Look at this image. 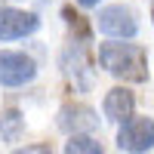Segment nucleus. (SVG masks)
<instances>
[{"label": "nucleus", "mask_w": 154, "mask_h": 154, "mask_svg": "<svg viewBox=\"0 0 154 154\" xmlns=\"http://www.w3.org/2000/svg\"><path fill=\"white\" fill-rule=\"evenodd\" d=\"M99 65L111 77L126 83H145L148 80V56L139 43H102L99 46Z\"/></svg>", "instance_id": "obj_1"}, {"label": "nucleus", "mask_w": 154, "mask_h": 154, "mask_svg": "<svg viewBox=\"0 0 154 154\" xmlns=\"http://www.w3.org/2000/svg\"><path fill=\"white\" fill-rule=\"evenodd\" d=\"M117 148L126 154H148L154 148V120L151 117H126L117 130Z\"/></svg>", "instance_id": "obj_2"}, {"label": "nucleus", "mask_w": 154, "mask_h": 154, "mask_svg": "<svg viewBox=\"0 0 154 154\" xmlns=\"http://www.w3.org/2000/svg\"><path fill=\"white\" fill-rule=\"evenodd\" d=\"M37 77V62L25 53L0 49V86H25Z\"/></svg>", "instance_id": "obj_3"}, {"label": "nucleus", "mask_w": 154, "mask_h": 154, "mask_svg": "<svg viewBox=\"0 0 154 154\" xmlns=\"http://www.w3.org/2000/svg\"><path fill=\"white\" fill-rule=\"evenodd\" d=\"M62 74L74 83V89H89L93 86V68H89V56H86V43H68L65 53L59 59Z\"/></svg>", "instance_id": "obj_4"}, {"label": "nucleus", "mask_w": 154, "mask_h": 154, "mask_svg": "<svg viewBox=\"0 0 154 154\" xmlns=\"http://www.w3.org/2000/svg\"><path fill=\"white\" fill-rule=\"evenodd\" d=\"M56 123H59L62 133L80 136V133L99 130V114L89 105H83V102H65V105L59 108V114H56Z\"/></svg>", "instance_id": "obj_5"}, {"label": "nucleus", "mask_w": 154, "mask_h": 154, "mask_svg": "<svg viewBox=\"0 0 154 154\" xmlns=\"http://www.w3.org/2000/svg\"><path fill=\"white\" fill-rule=\"evenodd\" d=\"M99 31L108 34V37H136L139 31V22H136V12L123 3H114V6H105L99 12Z\"/></svg>", "instance_id": "obj_6"}, {"label": "nucleus", "mask_w": 154, "mask_h": 154, "mask_svg": "<svg viewBox=\"0 0 154 154\" xmlns=\"http://www.w3.org/2000/svg\"><path fill=\"white\" fill-rule=\"evenodd\" d=\"M40 28L37 12H25L16 6H0V40H19Z\"/></svg>", "instance_id": "obj_7"}, {"label": "nucleus", "mask_w": 154, "mask_h": 154, "mask_svg": "<svg viewBox=\"0 0 154 154\" xmlns=\"http://www.w3.org/2000/svg\"><path fill=\"white\" fill-rule=\"evenodd\" d=\"M105 117L108 120H117V123H123L126 117H133V108H136V96L130 93L126 86H114V89H108L105 93Z\"/></svg>", "instance_id": "obj_8"}, {"label": "nucleus", "mask_w": 154, "mask_h": 154, "mask_svg": "<svg viewBox=\"0 0 154 154\" xmlns=\"http://www.w3.org/2000/svg\"><path fill=\"white\" fill-rule=\"evenodd\" d=\"M25 133V117L19 108H3L0 111V139L6 142H16V139Z\"/></svg>", "instance_id": "obj_9"}, {"label": "nucleus", "mask_w": 154, "mask_h": 154, "mask_svg": "<svg viewBox=\"0 0 154 154\" xmlns=\"http://www.w3.org/2000/svg\"><path fill=\"white\" fill-rule=\"evenodd\" d=\"M62 19H65V25L71 28V34H74V43H89L93 31H89V22H86V16L74 12V6H62Z\"/></svg>", "instance_id": "obj_10"}, {"label": "nucleus", "mask_w": 154, "mask_h": 154, "mask_svg": "<svg viewBox=\"0 0 154 154\" xmlns=\"http://www.w3.org/2000/svg\"><path fill=\"white\" fill-rule=\"evenodd\" d=\"M65 154H105V151L89 136H71V142H65Z\"/></svg>", "instance_id": "obj_11"}, {"label": "nucleus", "mask_w": 154, "mask_h": 154, "mask_svg": "<svg viewBox=\"0 0 154 154\" xmlns=\"http://www.w3.org/2000/svg\"><path fill=\"white\" fill-rule=\"evenodd\" d=\"M12 154H53L49 145H25V148H16Z\"/></svg>", "instance_id": "obj_12"}, {"label": "nucleus", "mask_w": 154, "mask_h": 154, "mask_svg": "<svg viewBox=\"0 0 154 154\" xmlns=\"http://www.w3.org/2000/svg\"><path fill=\"white\" fill-rule=\"evenodd\" d=\"M77 3H80V6H86V9H89V6H99L102 0H77Z\"/></svg>", "instance_id": "obj_13"}, {"label": "nucleus", "mask_w": 154, "mask_h": 154, "mask_svg": "<svg viewBox=\"0 0 154 154\" xmlns=\"http://www.w3.org/2000/svg\"><path fill=\"white\" fill-rule=\"evenodd\" d=\"M151 19H154V6H151Z\"/></svg>", "instance_id": "obj_14"}]
</instances>
